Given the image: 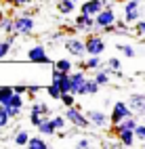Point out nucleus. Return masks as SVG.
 I'll use <instances>...</instances> for the list:
<instances>
[{"mask_svg":"<svg viewBox=\"0 0 145 149\" xmlns=\"http://www.w3.org/2000/svg\"><path fill=\"white\" fill-rule=\"evenodd\" d=\"M0 29H2L4 34H15V19H11V17H4L2 21H0Z\"/></svg>","mask_w":145,"mask_h":149,"instance_id":"23","label":"nucleus"},{"mask_svg":"<svg viewBox=\"0 0 145 149\" xmlns=\"http://www.w3.org/2000/svg\"><path fill=\"white\" fill-rule=\"evenodd\" d=\"M86 116H89L91 124L97 126V128H105V126H109V124H112V118H109L107 113L99 111V109H91V111H86Z\"/></svg>","mask_w":145,"mask_h":149,"instance_id":"9","label":"nucleus"},{"mask_svg":"<svg viewBox=\"0 0 145 149\" xmlns=\"http://www.w3.org/2000/svg\"><path fill=\"white\" fill-rule=\"evenodd\" d=\"M86 74H84V69H80V72H74L72 74V93L74 95H82V88L86 84Z\"/></svg>","mask_w":145,"mask_h":149,"instance_id":"12","label":"nucleus"},{"mask_svg":"<svg viewBox=\"0 0 145 149\" xmlns=\"http://www.w3.org/2000/svg\"><path fill=\"white\" fill-rule=\"evenodd\" d=\"M99 88H101V84L97 82L95 78H93V80L89 78L86 84H84V88H82V95H97V93H99Z\"/></svg>","mask_w":145,"mask_h":149,"instance_id":"19","label":"nucleus"},{"mask_svg":"<svg viewBox=\"0 0 145 149\" xmlns=\"http://www.w3.org/2000/svg\"><path fill=\"white\" fill-rule=\"evenodd\" d=\"M141 0H128L126 4H124V19H126L128 23H137L139 17H141Z\"/></svg>","mask_w":145,"mask_h":149,"instance_id":"7","label":"nucleus"},{"mask_svg":"<svg viewBox=\"0 0 145 149\" xmlns=\"http://www.w3.org/2000/svg\"><path fill=\"white\" fill-rule=\"evenodd\" d=\"M27 147L30 149H48V143L42 139V134L40 136H30V143H27Z\"/></svg>","mask_w":145,"mask_h":149,"instance_id":"22","label":"nucleus"},{"mask_svg":"<svg viewBox=\"0 0 145 149\" xmlns=\"http://www.w3.org/2000/svg\"><path fill=\"white\" fill-rule=\"evenodd\" d=\"M135 34L145 36V19H139V21L135 23Z\"/></svg>","mask_w":145,"mask_h":149,"instance_id":"38","label":"nucleus"},{"mask_svg":"<svg viewBox=\"0 0 145 149\" xmlns=\"http://www.w3.org/2000/svg\"><path fill=\"white\" fill-rule=\"evenodd\" d=\"M128 105H130V109H132L135 113L145 116V95H130Z\"/></svg>","mask_w":145,"mask_h":149,"instance_id":"13","label":"nucleus"},{"mask_svg":"<svg viewBox=\"0 0 145 149\" xmlns=\"http://www.w3.org/2000/svg\"><path fill=\"white\" fill-rule=\"evenodd\" d=\"M74 27H76V32H84V34H91L95 32V17L93 15H86V13H80L78 17H76V21H74Z\"/></svg>","mask_w":145,"mask_h":149,"instance_id":"6","label":"nucleus"},{"mask_svg":"<svg viewBox=\"0 0 145 149\" xmlns=\"http://www.w3.org/2000/svg\"><path fill=\"white\" fill-rule=\"evenodd\" d=\"M86 51H89V55H101L105 51V40L103 36H89L86 38Z\"/></svg>","mask_w":145,"mask_h":149,"instance_id":"10","label":"nucleus"},{"mask_svg":"<svg viewBox=\"0 0 145 149\" xmlns=\"http://www.w3.org/2000/svg\"><path fill=\"white\" fill-rule=\"evenodd\" d=\"M63 46H65V51L70 53L72 57L89 55V51H86V40H82V38H78V36H65Z\"/></svg>","mask_w":145,"mask_h":149,"instance_id":"2","label":"nucleus"},{"mask_svg":"<svg viewBox=\"0 0 145 149\" xmlns=\"http://www.w3.org/2000/svg\"><path fill=\"white\" fill-rule=\"evenodd\" d=\"M95 80L99 82L101 86H105V84L109 82V74H107V72H105V69L101 67V69H97V74H95Z\"/></svg>","mask_w":145,"mask_h":149,"instance_id":"30","label":"nucleus"},{"mask_svg":"<svg viewBox=\"0 0 145 149\" xmlns=\"http://www.w3.org/2000/svg\"><path fill=\"white\" fill-rule=\"evenodd\" d=\"M59 86H61V93H72V72L70 74H63L61 80H59Z\"/></svg>","mask_w":145,"mask_h":149,"instance_id":"24","label":"nucleus"},{"mask_svg":"<svg viewBox=\"0 0 145 149\" xmlns=\"http://www.w3.org/2000/svg\"><path fill=\"white\" fill-rule=\"evenodd\" d=\"M116 136H118V141L122 143V147H132L135 141H137V134H135V130H120V132H116Z\"/></svg>","mask_w":145,"mask_h":149,"instance_id":"14","label":"nucleus"},{"mask_svg":"<svg viewBox=\"0 0 145 149\" xmlns=\"http://www.w3.org/2000/svg\"><path fill=\"white\" fill-rule=\"evenodd\" d=\"M143 44H145V36H143Z\"/></svg>","mask_w":145,"mask_h":149,"instance_id":"43","label":"nucleus"},{"mask_svg":"<svg viewBox=\"0 0 145 149\" xmlns=\"http://www.w3.org/2000/svg\"><path fill=\"white\" fill-rule=\"evenodd\" d=\"M132 116V109H130V105L128 103H122V101H118V103H114V107H112V124H120L122 120H126V118H130Z\"/></svg>","mask_w":145,"mask_h":149,"instance_id":"5","label":"nucleus"},{"mask_svg":"<svg viewBox=\"0 0 145 149\" xmlns=\"http://www.w3.org/2000/svg\"><path fill=\"white\" fill-rule=\"evenodd\" d=\"M105 6H107V2H103V0H86V2L80 6V13H86V15L97 17Z\"/></svg>","mask_w":145,"mask_h":149,"instance_id":"11","label":"nucleus"},{"mask_svg":"<svg viewBox=\"0 0 145 149\" xmlns=\"http://www.w3.org/2000/svg\"><path fill=\"white\" fill-rule=\"evenodd\" d=\"M13 88H15V93H19V95H25L27 91H30V86H23V84H17Z\"/></svg>","mask_w":145,"mask_h":149,"instance_id":"40","label":"nucleus"},{"mask_svg":"<svg viewBox=\"0 0 145 149\" xmlns=\"http://www.w3.org/2000/svg\"><path fill=\"white\" fill-rule=\"evenodd\" d=\"M0 107H2L11 118H17L19 113H21V107H15V105H0Z\"/></svg>","mask_w":145,"mask_h":149,"instance_id":"34","label":"nucleus"},{"mask_svg":"<svg viewBox=\"0 0 145 149\" xmlns=\"http://www.w3.org/2000/svg\"><path fill=\"white\" fill-rule=\"evenodd\" d=\"M53 67H57V69H61V72H67V74H70L74 65H72L70 59H59V61H55V63H53Z\"/></svg>","mask_w":145,"mask_h":149,"instance_id":"27","label":"nucleus"},{"mask_svg":"<svg viewBox=\"0 0 145 149\" xmlns=\"http://www.w3.org/2000/svg\"><path fill=\"white\" fill-rule=\"evenodd\" d=\"M32 111L40 113V116H44V118H51V109L46 107V103H34V105H32Z\"/></svg>","mask_w":145,"mask_h":149,"instance_id":"28","label":"nucleus"},{"mask_svg":"<svg viewBox=\"0 0 145 149\" xmlns=\"http://www.w3.org/2000/svg\"><path fill=\"white\" fill-rule=\"evenodd\" d=\"M4 105H15V107H23V95H19V93H13L11 101H8V103H4Z\"/></svg>","mask_w":145,"mask_h":149,"instance_id":"33","label":"nucleus"},{"mask_svg":"<svg viewBox=\"0 0 145 149\" xmlns=\"http://www.w3.org/2000/svg\"><path fill=\"white\" fill-rule=\"evenodd\" d=\"M53 122H55V126H57V130H63V128L67 126V118H65V116H55Z\"/></svg>","mask_w":145,"mask_h":149,"instance_id":"36","label":"nucleus"},{"mask_svg":"<svg viewBox=\"0 0 145 149\" xmlns=\"http://www.w3.org/2000/svg\"><path fill=\"white\" fill-rule=\"evenodd\" d=\"M13 93H15V88H13V86H0V99H2V105L11 101Z\"/></svg>","mask_w":145,"mask_h":149,"instance_id":"26","label":"nucleus"},{"mask_svg":"<svg viewBox=\"0 0 145 149\" xmlns=\"http://www.w3.org/2000/svg\"><path fill=\"white\" fill-rule=\"evenodd\" d=\"M137 126H139L137 118L130 116V118H126V120H122L120 124H114V134H116V132H120V130H126V128H128V130H135Z\"/></svg>","mask_w":145,"mask_h":149,"instance_id":"16","label":"nucleus"},{"mask_svg":"<svg viewBox=\"0 0 145 149\" xmlns=\"http://www.w3.org/2000/svg\"><path fill=\"white\" fill-rule=\"evenodd\" d=\"M59 101L63 103V107H74L76 105V95L74 93H61Z\"/></svg>","mask_w":145,"mask_h":149,"instance_id":"25","label":"nucleus"},{"mask_svg":"<svg viewBox=\"0 0 145 149\" xmlns=\"http://www.w3.org/2000/svg\"><path fill=\"white\" fill-rule=\"evenodd\" d=\"M38 91H40V86H38V84H32V86H30V91H27V93H30V95L34 97V95H36Z\"/></svg>","mask_w":145,"mask_h":149,"instance_id":"42","label":"nucleus"},{"mask_svg":"<svg viewBox=\"0 0 145 149\" xmlns=\"http://www.w3.org/2000/svg\"><path fill=\"white\" fill-rule=\"evenodd\" d=\"M63 116L67 118V122L74 124L76 128H89V126H93V124H91V120H89V116L82 113V107H80V105L65 107V113H63Z\"/></svg>","mask_w":145,"mask_h":149,"instance_id":"1","label":"nucleus"},{"mask_svg":"<svg viewBox=\"0 0 145 149\" xmlns=\"http://www.w3.org/2000/svg\"><path fill=\"white\" fill-rule=\"evenodd\" d=\"M34 27H36V23H34L32 15H19V17H15V34L17 36H30L34 32Z\"/></svg>","mask_w":145,"mask_h":149,"instance_id":"3","label":"nucleus"},{"mask_svg":"<svg viewBox=\"0 0 145 149\" xmlns=\"http://www.w3.org/2000/svg\"><path fill=\"white\" fill-rule=\"evenodd\" d=\"M8 120H11V116H8L2 107H0V128H6L8 126Z\"/></svg>","mask_w":145,"mask_h":149,"instance_id":"37","label":"nucleus"},{"mask_svg":"<svg viewBox=\"0 0 145 149\" xmlns=\"http://www.w3.org/2000/svg\"><path fill=\"white\" fill-rule=\"evenodd\" d=\"M42 120H44V116H40V113H36V111H30V124L32 126H40L42 124Z\"/></svg>","mask_w":145,"mask_h":149,"instance_id":"35","label":"nucleus"},{"mask_svg":"<svg viewBox=\"0 0 145 149\" xmlns=\"http://www.w3.org/2000/svg\"><path fill=\"white\" fill-rule=\"evenodd\" d=\"M27 59L32 63H42V65H51V57H46V48L42 44H38L27 51Z\"/></svg>","mask_w":145,"mask_h":149,"instance_id":"8","label":"nucleus"},{"mask_svg":"<svg viewBox=\"0 0 145 149\" xmlns=\"http://www.w3.org/2000/svg\"><path fill=\"white\" fill-rule=\"evenodd\" d=\"M118 51H120L124 57H130V59L135 57V48H132L130 44H118Z\"/></svg>","mask_w":145,"mask_h":149,"instance_id":"32","label":"nucleus"},{"mask_svg":"<svg viewBox=\"0 0 145 149\" xmlns=\"http://www.w3.org/2000/svg\"><path fill=\"white\" fill-rule=\"evenodd\" d=\"M46 95L51 97V99H59V97H61V86L55 84V82H51V84H48V88H46Z\"/></svg>","mask_w":145,"mask_h":149,"instance_id":"29","label":"nucleus"},{"mask_svg":"<svg viewBox=\"0 0 145 149\" xmlns=\"http://www.w3.org/2000/svg\"><path fill=\"white\" fill-rule=\"evenodd\" d=\"M76 147H82V149L84 147H91V141H89V139H80V141L76 143Z\"/></svg>","mask_w":145,"mask_h":149,"instance_id":"41","label":"nucleus"},{"mask_svg":"<svg viewBox=\"0 0 145 149\" xmlns=\"http://www.w3.org/2000/svg\"><path fill=\"white\" fill-rule=\"evenodd\" d=\"M13 36H15V34H11L6 40H0V59H4V57L8 55V51H11V46H13V42H15Z\"/></svg>","mask_w":145,"mask_h":149,"instance_id":"21","label":"nucleus"},{"mask_svg":"<svg viewBox=\"0 0 145 149\" xmlns=\"http://www.w3.org/2000/svg\"><path fill=\"white\" fill-rule=\"evenodd\" d=\"M114 25H116V32H118V34H128V32H130V25H128L126 19H124V21H120V19H118Z\"/></svg>","mask_w":145,"mask_h":149,"instance_id":"31","label":"nucleus"},{"mask_svg":"<svg viewBox=\"0 0 145 149\" xmlns=\"http://www.w3.org/2000/svg\"><path fill=\"white\" fill-rule=\"evenodd\" d=\"M74 2H76V0H74Z\"/></svg>","mask_w":145,"mask_h":149,"instance_id":"45","label":"nucleus"},{"mask_svg":"<svg viewBox=\"0 0 145 149\" xmlns=\"http://www.w3.org/2000/svg\"><path fill=\"white\" fill-rule=\"evenodd\" d=\"M0 105H2V99H0Z\"/></svg>","mask_w":145,"mask_h":149,"instance_id":"44","label":"nucleus"},{"mask_svg":"<svg viewBox=\"0 0 145 149\" xmlns=\"http://www.w3.org/2000/svg\"><path fill=\"white\" fill-rule=\"evenodd\" d=\"M135 134H137V141H145V124H139L135 128Z\"/></svg>","mask_w":145,"mask_h":149,"instance_id":"39","label":"nucleus"},{"mask_svg":"<svg viewBox=\"0 0 145 149\" xmlns=\"http://www.w3.org/2000/svg\"><path fill=\"white\" fill-rule=\"evenodd\" d=\"M27 143H30V132L27 130H17L15 132V145L17 147H27Z\"/></svg>","mask_w":145,"mask_h":149,"instance_id":"20","label":"nucleus"},{"mask_svg":"<svg viewBox=\"0 0 145 149\" xmlns=\"http://www.w3.org/2000/svg\"><path fill=\"white\" fill-rule=\"evenodd\" d=\"M95 23H97V27H95V32H103L105 27H109V25H114L116 23V13H114V8L107 4L103 8V11L95 17Z\"/></svg>","mask_w":145,"mask_h":149,"instance_id":"4","label":"nucleus"},{"mask_svg":"<svg viewBox=\"0 0 145 149\" xmlns=\"http://www.w3.org/2000/svg\"><path fill=\"white\" fill-rule=\"evenodd\" d=\"M38 132H40L42 136H53V134L57 132V126H55V122H53V118H44L42 124L38 126Z\"/></svg>","mask_w":145,"mask_h":149,"instance_id":"15","label":"nucleus"},{"mask_svg":"<svg viewBox=\"0 0 145 149\" xmlns=\"http://www.w3.org/2000/svg\"><path fill=\"white\" fill-rule=\"evenodd\" d=\"M74 8H76L74 0H59V2H57V13L59 15H70Z\"/></svg>","mask_w":145,"mask_h":149,"instance_id":"18","label":"nucleus"},{"mask_svg":"<svg viewBox=\"0 0 145 149\" xmlns=\"http://www.w3.org/2000/svg\"><path fill=\"white\" fill-rule=\"evenodd\" d=\"M103 67V63H101V57L99 55H91L86 61H80V69H101Z\"/></svg>","mask_w":145,"mask_h":149,"instance_id":"17","label":"nucleus"}]
</instances>
